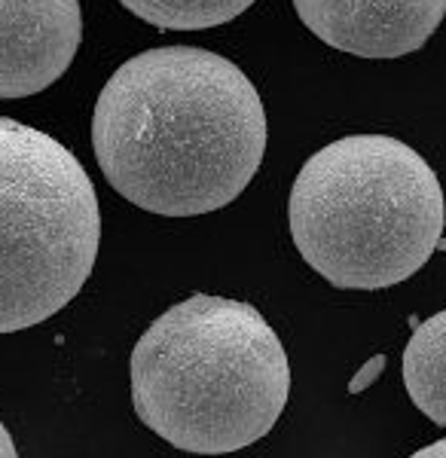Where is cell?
I'll return each instance as SVG.
<instances>
[{
  "label": "cell",
  "instance_id": "obj_11",
  "mask_svg": "<svg viewBox=\"0 0 446 458\" xmlns=\"http://www.w3.org/2000/svg\"><path fill=\"white\" fill-rule=\"evenodd\" d=\"M416 458H446V437L437 440V443H431V446H425V449H419Z\"/></svg>",
  "mask_w": 446,
  "mask_h": 458
},
{
  "label": "cell",
  "instance_id": "obj_8",
  "mask_svg": "<svg viewBox=\"0 0 446 458\" xmlns=\"http://www.w3.org/2000/svg\"><path fill=\"white\" fill-rule=\"evenodd\" d=\"M132 16L159 31H205L242 16L254 0H120Z\"/></svg>",
  "mask_w": 446,
  "mask_h": 458
},
{
  "label": "cell",
  "instance_id": "obj_1",
  "mask_svg": "<svg viewBox=\"0 0 446 458\" xmlns=\"http://www.w3.org/2000/svg\"><path fill=\"white\" fill-rule=\"evenodd\" d=\"M92 147L125 202L196 217L236 202L266 153V110L239 64L199 47L147 49L114 71Z\"/></svg>",
  "mask_w": 446,
  "mask_h": 458
},
{
  "label": "cell",
  "instance_id": "obj_4",
  "mask_svg": "<svg viewBox=\"0 0 446 458\" xmlns=\"http://www.w3.org/2000/svg\"><path fill=\"white\" fill-rule=\"evenodd\" d=\"M99 245L101 208L83 162L0 116V334L62 312L92 276Z\"/></svg>",
  "mask_w": 446,
  "mask_h": 458
},
{
  "label": "cell",
  "instance_id": "obj_9",
  "mask_svg": "<svg viewBox=\"0 0 446 458\" xmlns=\"http://www.w3.org/2000/svg\"><path fill=\"white\" fill-rule=\"evenodd\" d=\"M382 370H385V354H376V358L367 360V364L361 367V373L355 376L352 382H348V391H352V394H361V391L367 388V386H373Z\"/></svg>",
  "mask_w": 446,
  "mask_h": 458
},
{
  "label": "cell",
  "instance_id": "obj_5",
  "mask_svg": "<svg viewBox=\"0 0 446 458\" xmlns=\"http://www.w3.org/2000/svg\"><path fill=\"white\" fill-rule=\"evenodd\" d=\"M80 43V0H0V98L49 89L71 68Z\"/></svg>",
  "mask_w": 446,
  "mask_h": 458
},
{
  "label": "cell",
  "instance_id": "obj_7",
  "mask_svg": "<svg viewBox=\"0 0 446 458\" xmlns=\"http://www.w3.org/2000/svg\"><path fill=\"white\" fill-rule=\"evenodd\" d=\"M404 386L431 422L446 428V309L413 324L404 349Z\"/></svg>",
  "mask_w": 446,
  "mask_h": 458
},
{
  "label": "cell",
  "instance_id": "obj_10",
  "mask_svg": "<svg viewBox=\"0 0 446 458\" xmlns=\"http://www.w3.org/2000/svg\"><path fill=\"white\" fill-rule=\"evenodd\" d=\"M16 443H13V437H10V431L4 428V422H0V458H16Z\"/></svg>",
  "mask_w": 446,
  "mask_h": 458
},
{
  "label": "cell",
  "instance_id": "obj_3",
  "mask_svg": "<svg viewBox=\"0 0 446 458\" xmlns=\"http://www.w3.org/2000/svg\"><path fill=\"white\" fill-rule=\"evenodd\" d=\"M300 257L343 291H382L422 269L446 226L443 187L410 144L348 135L312 153L291 202Z\"/></svg>",
  "mask_w": 446,
  "mask_h": 458
},
{
  "label": "cell",
  "instance_id": "obj_2",
  "mask_svg": "<svg viewBox=\"0 0 446 458\" xmlns=\"http://www.w3.org/2000/svg\"><path fill=\"white\" fill-rule=\"evenodd\" d=\"M291 394V367L251 302L196 297L159 315L132 352L138 419L184 453L223 455L263 440Z\"/></svg>",
  "mask_w": 446,
  "mask_h": 458
},
{
  "label": "cell",
  "instance_id": "obj_6",
  "mask_svg": "<svg viewBox=\"0 0 446 458\" xmlns=\"http://www.w3.org/2000/svg\"><path fill=\"white\" fill-rule=\"evenodd\" d=\"M318 40L358 58H404L422 49L446 16V0H294Z\"/></svg>",
  "mask_w": 446,
  "mask_h": 458
}]
</instances>
